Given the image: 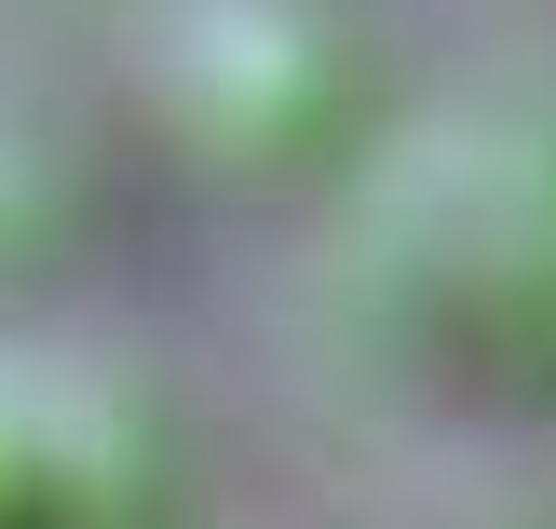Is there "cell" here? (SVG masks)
Wrapping results in <instances>:
<instances>
[{
	"mask_svg": "<svg viewBox=\"0 0 556 529\" xmlns=\"http://www.w3.org/2000/svg\"><path fill=\"white\" fill-rule=\"evenodd\" d=\"M0 529H96V489H81V449L41 421V407L0 380Z\"/></svg>",
	"mask_w": 556,
	"mask_h": 529,
	"instance_id": "1",
	"label": "cell"
}]
</instances>
